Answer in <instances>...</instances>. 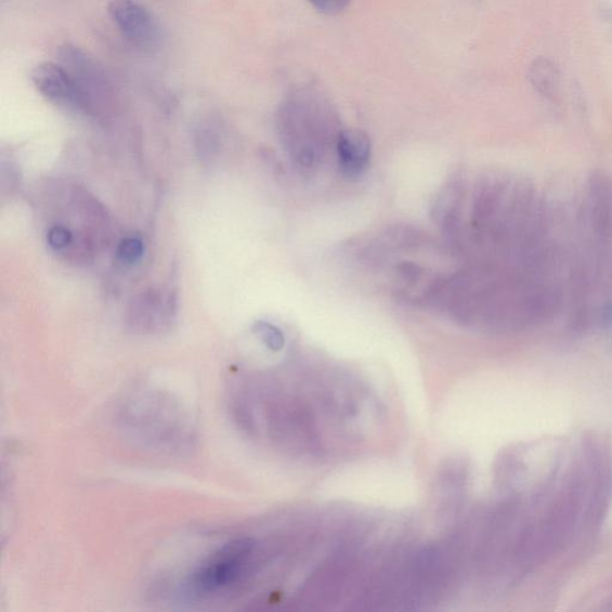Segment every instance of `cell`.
I'll return each instance as SVG.
<instances>
[{
	"instance_id": "obj_7",
	"label": "cell",
	"mask_w": 612,
	"mask_h": 612,
	"mask_svg": "<svg viewBox=\"0 0 612 612\" xmlns=\"http://www.w3.org/2000/svg\"><path fill=\"white\" fill-rule=\"evenodd\" d=\"M592 224L601 238L612 233V186L603 175L592 177L590 185Z\"/></svg>"
},
{
	"instance_id": "obj_13",
	"label": "cell",
	"mask_w": 612,
	"mask_h": 612,
	"mask_svg": "<svg viewBox=\"0 0 612 612\" xmlns=\"http://www.w3.org/2000/svg\"><path fill=\"white\" fill-rule=\"evenodd\" d=\"M602 322L612 325V304L607 305L602 311Z\"/></svg>"
},
{
	"instance_id": "obj_4",
	"label": "cell",
	"mask_w": 612,
	"mask_h": 612,
	"mask_svg": "<svg viewBox=\"0 0 612 612\" xmlns=\"http://www.w3.org/2000/svg\"><path fill=\"white\" fill-rule=\"evenodd\" d=\"M108 12L117 30L129 44L142 50L159 47L160 24L139 0H112Z\"/></svg>"
},
{
	"instance_id": "obj_9",
	"label": "cell",
	"mask_w": 612,
	"mask_h": 612,
	"mask_svg": "<svg viewBox=\"0 0 612 612\" xmlns=\"http://www.w3.org/2000/svg\"><path fill=\"white\" fill-rule=\"evenodd\" d=\"M145 255V244L139 239H125L117 245L116 256L123 264L135 265Z\"/></svg>"
},
{
	"instance_id": "obj_2",
	"label": "cell",
	"mask_w": 612,
	"mask_h": 612,
	"mask_svg": "<svg viewBox=\"0 0 612 612\" xmlns=\"http://www.w3.org/2000/svg\"><path fill=\"white\" fill-rule=\"evenodd\" d=\"M124 432L140 444L168 452L189 450L194 429L184 408L171 396L139 392L120 411Z\"/></svg>"
},
{
	"instance_id": "obj_6",
	"label": "cell",
	"mask_w": 612,
	"mask_h": 612,
	"mask_svg": "<svg viewBox=\"0 0 612 612\" xmlns=\"http://www.w3.org/2000/svg\"><path fill=\"white\" fill-rule=\"evenodd\" d=\"M338 165L347 177H358L367 171L371 146L367 136L359 131H342L336 140Z\"/></svg>"
},
{
	"instance_id": "obj_1",
	"label": "cell",
	"mask_w": 612,
	"mask_h": 612,
	"mask_svg": "<svg viewBox=\"0 0 612 612\" xmlns=\"http://www.w3.org/2000/svg\"><path fill=\"white\" fill-rule=\"evenodd\" d=\"M277 120L284 146L305 169L314 168L325 145L340 135L330 101L315 88L293 91L281 103Z\"/></svg>"
},
{
	"instance_id": "obj_5",
	"label": "cell",
	"mask_w": 612,
	"mask_h": 612,
	"mask_svg": "<svg viewBox=\"0 0 612 612\" xmlns=\"http://www.w3.org/2000/svg\"><path fill=\"white\" fill-rule=\"evenodd\" d=\"M31 78L38 93L60 108L84 113L93 108L81 86L62 65H37Z\"/></svg>"
},
{
	"instance_id": "obj_12",
	"label": "cell",
	"mask_w": 612,
	"mask_h": 612,
	"mask_svg": "<svg viewBox=\"0 0 612 612\" xmlns=\"http://www.w3.org/2000/svg\"><path fill=\"white\" fill-rule=\"evenodd\" d=\"M321 14L337 15L340 14L350 3V0H309Z\"/></svg>"
},
{
	"instance_id": "obj_3",
	"label": "cell",
	"mask_w": 612,
	"mask_h": 612,
	"mask_svg": "<svg viewBox=\"0 0 612 612\" xmlns=\"http://www.w3.org/2000/svg\"><path fill=\"white\" fill-rule=\"evenodd\" d=\"M256 550L251 538L228 541L195 565L181 584V594L201 601L224 593L236 585L249 570Z\"/></svg>"
},
{
	"instance_id": "obj_8",
	"label": "cell",
	"mask_w": 612,
	"mask_h": 612,
	"mask_svg": "<svg viewBox=\"0 0 612 612\" xmlns=\"http://www.w3.org/2000/svg\"><path fill=\"white\" fill-rule=\"evenodd\" d=\"M530 81L543 96L555 97L559 82L558 70L551 60L538 59L531 65Z\"/></svg>"
},
{
	"instance_id": "obj_10",
	"label": "cell",
	"mask_w": 612,
	"mask_h": 612,
	"mask_svg": "<svg viewBox=\"0 0 612 612\" xmlns=\"http://www.w3.org/2000/svg\"><path fill=\"white\" fill-rule=\"evenodd\" d=\"M254 333L272 350H280L285 345L284 334L276 325L258 321L254 324Z\"/></svg>"
},
{
	"instance_id": "obj_11",
	"label": "cell",
	"mask_w": 612,
	"mask_h": 612,
	"mask_svg": "<svg viewBox=\"0 0 612 612\" xmlns=\"http://www.w3.org/2000/svg\"><path fill=\"white\" fill-rule=\"evenodd\" d=\"M73 236L68 228L55 226L48 230L47 243L51 250L60 252L67 250L72 243Z\"/></svg>"
}]
</instances>
